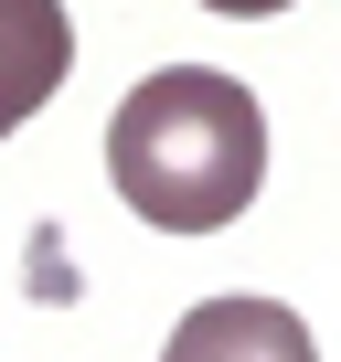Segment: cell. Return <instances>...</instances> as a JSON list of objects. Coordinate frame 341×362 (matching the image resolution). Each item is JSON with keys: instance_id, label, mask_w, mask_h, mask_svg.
Returning a JSON list of instances; mask_svg holds the SVG:
<instances>
[{"instance_id": "1", "label": "cell", "mask_w": 341, "mask_h": 362, "mask_svg": "<svg viewBox=\"0 0 341 362\" xmlns=\"http://www.w3.org/2000/svg\"><path fill=\"white\" fill-rule=\"evenodd\" d=\"M107 181L160 235H224L267 181V117L214 64H160L107 117Z\"/></svg>"}, {"instance_id": "2", "label": "cell", "mask_w": 341, "mask_h": 362, "mask_svg": "<svg viewBox=\"0 0 341 362\" xmlns=\"http://www.w3.org/2000/svg\"><path fill=\"white\" fill-rule=\"evenodd\" d=\"M160 362H320V341L288 298H203V309H182Z\"/></svg>"}, {"instance_id": "3", "label": "cell", "mask_w": 341, "mask_h": 362, "mask_svg": "<svg viewBox=\"0 0 341 362\" xmlns=\"http://www.w3.org/2000/svg\"><path fill=\"white\" fill-rule=\"evenodd\" d=\"M64 75H75V22H64V0H0V139H11Z\"/></svg>"}, {"instance_id": "4", "label": "cell", "mask_w": 341, "mask_h": 362, "mask_svg": "<svg viewBox=\"0 0 341 362\" xmlns=\"http://www.w3.org/2000/svg\"><path fill=\"white\" fill-rule=\"evenodd\" d=\"M203 11H235V22H267V11H288V0H203Z\"/></svg>"}]
</instances>
